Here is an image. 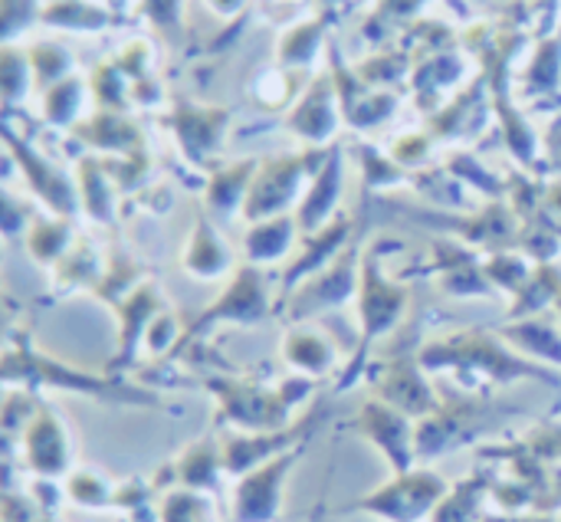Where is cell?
Instances as JSON below:
<instances>
[{
    "instance_id": "obj_1",
    "label": "cell",
    "mask_w": 561,
    "mask_h": 522,
    "mask_svg": "<svg viewBox=\"0 0 561 522\" xmlns=\"http://www.w3.org/2000/svg\"><path fill=\"white\" fill-rule=\"evenodd\" d=\"M427 372H447L460 385H510L519 378L556 382V372L519 355L500 332L463 329L447 339H434L417 349Z\"/></svg>"
},
{
    "instance_id": "obj_2",
    "label": "cell",
    "mask_w": 561,
    "mask_h": 522,
    "mask_svg": "<svg viewBox=\"0 0 561 522\" xmlns=\"http://www.w3.org/2000/svg\"><path fill=\"white\" fill-rule=\"evenodd\" d=\"M3 378L7 385H49V388H62V392H79V395H95V398H108V401H154V395L125 388L122 382L112 378H99L79 368H69L43 352H36L30 345V339H20L7 345V359H3Z\"/></svg>"
},
{
    "instance_id": "obj_3",
    "label": "cell",
    "mask_w": 561,
    "mask_h": 522,
    "mask_svg": "<svg viewBox=\"0 0 561 522\" xmlns=\"http://www.w3.org/2000/svg\"><path fill=\"white\" fill-rule=\"evenodd\" d=\"M276 313V296L270 290V283L263 280V270L247 263V266H237V273L230 276V283L224 286V293L187 326L184 332V342L181 349L191 342V339H201L207 336L210 329L217 326H240V329H250V326H260L263 319H270Z\"/></svg>"
},
{
    "instance_id": "obj_4",
    "label": "cell",
    "mask_w": 561,
    "mask_h": 522,
    "mask_svg": "<svg viewBox=\"0 0 561 522\" xmlns=\"http://www.w3.org/2000/svg\"><path fill=\"white\" fill-rule=\"evenodd\" d=\"M358 276H362V260H358L355 247H348L325 270H319L316 276H309L306 283H299L276 306V316H283L293 326H299V322L319 319L325 313H335V309L355 303V296H358Z\"/></svg>"
},
{
    "instance_id": "obj_5",
    "label": "cell",
    "mask_w": 561,
    "mask_h": 522,
    "mask_svg": "<svg viewBox=\"0 0 561 522\" xmlns=\"http://www.w3.org/2000/svg\"><path fill=\"white\" fill-rule=\"evenodd\" d=\"M355 309H358V322H362V345H371V342L391 336L411 309V290L381 273L378 247H371L362 257Z\"/></svg>"
},
{
    "instance_id": "obj_6",
    "label": "cell",
    "mask_w": 561,
    "mask_h": 522,
    "mask_svg": "<svg viewBox=\"0 0 561 522\" xmlns=\"http://www.w3.org/2000/svg\"><path fill=\"white\" fill-rule=\"evenodd\" d=\"M447 493H450L447 480L437 477L434 470H408V474H394L391 484L358 500V510H368L385 522H417L434 517V510L444 503Z\"/></svg>"
},
{
    "instance_id": "obj_7",
    "label": "cell",
    "mask_w": 561,
    "mask_h": 522,
    "mask_svg": "<svg viewBox=\"0 0 561 522\" xmlns=\"http://www.w3.org/2000/svg\"><path fill=\"white\" fill-rule=\"evenodd\" d=\"M375 392L381 401H388L391 408H398L417 421L434 415L444 405L440 395L434 392V385L427 382V368L421 365L417 352H401V355L388 359L375 378Z\"/></svg>"
},
{
    "instance_id": "obj_8",
    "label": "cell",
    "mask_w": 561,
    "mask_h": 522,
    "mask_svg": "<svg viewBox=\"0 0 561 522\" xmlns=\"http://www.w3.org/2000/svg\"><path fill=\"white\" fill-rule=\"evenodd\" d=\"M358 431L388 457L394 474H408L414 470L417 461V424H411V418L398 408H391L381 398H371L358 408Z\"/></svg>"
},
{
    "instance_id": "obj_9",
    "label": "cell",
    "mask_w": 561,
    "mask_h": 522,
    "mask_svg": "<svg viewBox=\"0 0 561 522\" xmlns=\"http://www.w3.org/2000/svg\"><path fill=\"white\" fill-rule=\"evenodd\" d=\"M299 447L253 467L233 490V522H273L283 507V480L296 467Z\"/></svg>"
},
{
    "instance_id": "obj_10",
    "label": "cell",
    "mask_w": 561,
    "mask_h": 522,
    "mask_svg": "<svg viewBox=\"0 0 561 522\" xmlns=\"http://www.w3.org/2000/svg\"><path fill=\"white\" fill-rule=\"evenodd\" d=\"M23 464L30 474L53 480L62 477L72 464V438L66 421L53 408H36L30 424L23 428Z\"/></svg>"
},
{
    "instance_id": "obj_11",
    "label": "cell",
    "mask_w": 561,
    "mask_h": 522,
    "mask_svg": "<svg viewBox=\"0 0 561 522\" xmlns=\"http://www.w3.org/2000/svg\"><path fill=\"white\" fill-rule=\"evenodd\" d=\"M309 168L312 164H306L302 158H276L266 168H260V174L253 178V188L247 194L243 217L250 224H260V220H270V217H283V211L296 201Z\"/></svg>"
},
{
    "instance_id": "obj_12",
    "label": "cell",
    "mask_w": 561,
    "mask_h": 522,
    "mask_svg": "<svg viewBox=\"0 0 561 522\" xmlns=\"http://www.w3.org/2000/svg\"><path fill=\"white\" fill-rule=\"evenodd\" d=\"M168 309V299L161 293V286H154L151 280H141L118 306H115V316H118V349H115V359H112V368H125L138 349L145 345V332L148 326L154 322L158 313Z\"/></svg>"
},
{
    "instance_id": "obj_13",
    "label": "cell",
    "mask_w": 561,
    "mask_h": 522,
    "mask_svg": "<svg viewBox=\"0 0 561 522\" xmlns=\"http://www.w3.org/2000/svg\"><path fill=\"white\" fill-rule=\"evenodd\" d=\"M348 230H352V224L342 217V220H332L329 227L309 234V240L302 243V253L283 270V280H279V290H276V306H279L299 283H306L309 276H316L319 270H325L332 260H339V257L348 250V247H345Z\"/></svg>"
},
{
    "instance_id": "obj_14",
    "label": "cell",
    "mask_w": 561,
    "mask_h": 522,
    "mask_svg": "<svg viewBox=\"0 0 561 522\" xmlns=\"http://www.w3.org/2000/svg\"><path fill=\"white\" fill-rule=\"evenodd\" d=\"M279 355L302 378H325L342 359L332 336L319 326H309V322H299L283 336Z\"/></svg>"
},
{
    "instance_id": "obj_15",
    "label": "cell",
    "mask_w": 561,
    "mask_h": 522,
    "mask_svg": "<svg viewBox=\"0 0 561 522\" xmlns=\"http://www.w3.org/2000/svg\"><path fill=\"white\" fill-rule=\"evenodd\" d=\"M181 270L197 280V283H217L224 276H233V253L227 250V243L220 240V234L201 217L184 243L181 253Z\"/></svg>"
},
{
    "instance_id": "obj_16",
    "label": "cell",
    "mask_w": 561,
    "mask_h": 522,
    "mask_svg": "<svg viewBox=\"0 0 561 522\" xmlns=\"http://www.w3.org/2000/svg\"><path fill=\"white\" fill-rule=\"evenodd\" d=\"M559 319L549 316H533V319H516L506 322L503 329H496L519 355L533 359V362H546L549 368H561V329L556 326Z\"/></svg>"
},
{
    "instance_id": "obj_17",
    "label": "cell",
    "mask_w": 561,
    "mask_h": 522,
    "mask_svg": "<svg viewBox=\"0 0 561 522\" xmlns=\"http://www.w3.org/2000/svg\"><path fill=\"white\" fill-rule=\"evenodd\" d=\"M102 273H105V257L89 243H72L69 253L53 266V290L59 296L92 293L95 283L102 280Z\"/></svg>"
},
{
    "instance_id": "obj_18",
    "label": "cell",
    "mask_w": 561,
    "mask_h": 522,
    "mask_svg": "<svg viewBox=\"0 0 561 522\" xmlns=\"http://www.w3.org/2000/svg\"><path fill=\"white\" fill-rule=\"evenodd\" d=\"M293 240H296V220L293 217H270V220H260L247 230L243 237V253H247V263L253 266H270V263H279L289 250H293Z\"/></svg>"
},
{
    "instance_id": "obj_19",
    "label": "cell",
    "mask_w": 561,
    "mask_h": 522,
    "mask_svg": "<svg viewBox=\"0 0 561 522\" xmlns=\"http://www.w3.org/2000/svg\"><path fill=\"white\" fill-rule=\"evenodd\" d=\"M339 184H342V164L332 158V161L316 174V184L309 188V194H306L302 204H299L296 224H299L306 234H316V230L329 227V217L335 214Z\"/></svg>"
},
{
    "instance_id": "obj_20",
    "label": "cell",
    "mask_w": 561,
    "mask_h": 522,
    "mask_svg": "<svg viewBox=\"0 0 561 522\" xmlns=\"http://www.w3.org/2000/svg\"><path fill=\"white\" fill-rule=\"evenodd\" d=\"M561 296V273L552 263H539L533 280L523 286L519 296H513V306L506 309V319H533V316H549Z\"/></svg>"
},
{
    "instance_id": "obj_21",
    "label": "cell",
    "mask_w": 561,
    "mask_h": 522,
    "mask_svg": "<svg viewBox=\"0 0 561 522\" xmlns=\"http://www.w3.org/2000/svg\"><path fill=\"white\" fill-rule=\"evenodd\" d=\"M13 151L20 155V161H23V171H26V181H30V188L53 207V211H59V214H72L76 211V194H72V188H69V181L56 171V168H49L43 158H36L30 148H20V145H13Z\"/></svg>"
},
{
    "instance_id": "obj_22",
    "label": "cell",
    "mask_w": 561,
    "mask_h": 522,
    "mask_svg": "<svg viewBox=\"0 0 561 522\" xmlns=\"http://www.w3.org/2000/svg\"><path fill=\"white\" fill-rule=\"evenodd\" d=\"M174 470L187 490H210L217 484V474L224 470V447H217L210 438H204L181 454Z\"/></svg>"
},
{
    "instance_id": "obj_23",
    "label": "cell",
    "mask_w": 561,
    "mask_h": 522,
    "mask_svg": "<svg viewBox=\"0 0 561 522\" xmlns=\"http://www.w3.org/2000/svg\"><path fill=\"white\" fill-rule=\"evenodd\" d=\"M293 128L312 141H322L335 128V112H332V89L329 82H319V89H309L306 102L293 115Z\"/></svg>"
},
{
    "instance_id": "obj_24",
    "label": "cell",
    "mask_w": 561,
    "mask_h": 522,
    "mask_svg": "<svg viewBox=\"0 0 561 522\" xmlns=\"http://www.w3.org/2000/svg\"><path fill=\"white\" fill-rule=\"evenodd\" d=\"M72 247V227L66 220H36L26 234V253L39 266H56Z\"/></svg>"
},
{
    "instance_id": "obj_25",
    "label": "cell",
    "mask_w": 561,
    "mask_h": 522,
    "mask_svg": "<svg viewBox=\"0 0 561 522\" xmlns=\"http://www.w3.org/2000/svg\"><path fill=\"white\" fill-rule=\"evenodd\" d=\"M253 188V161H243L237 168L220 171L207 188V204L220 214H230L237 204H247V194Z\"/></svg>"
},
{
    "instance_id": "obj_26",
    "label": "cell",
    "mask_w": 561,
    "mask_h": 522,
    "mask_svg": "<svg viewBox=\"0 0 561 522\" xmlns=\"http://www.w3.org/2000/svg\"><path fill=\"white\" fill-rule=\"evenodd\" d=\"M141 283V270H138V263L131 260V257H122V253H112L108 257V263H105V273H102V280L95 283V290L89 293V296H95V299H102V303H108L112 309L135 290Z\"/></svg>"
},
{
    "instance_id": "obj_27",
    "label": "cell",
    "mask_w": 561,
    "mask_h": 522,
    "mask_svg": "<svg viewBox=\"0 0 561 522\" xmlns=\"http://www.w3.org/2000/svg\"><path fill=\"white\" fill-rule=\"evenodd\" d=\"M483 270H486L490 283L496 286V293H506L510 299L519 296L523 286H526V283L533 280V273H536V266L526 260V253H510V250L493 253V257L483 263Z\"/></svg>"
},
{
    "instance_id": "obj_28",
    "label": "cell",
    "mask_w": 561,
    "mask_h": 522,
    "mask_svg": "<svg viewBox=\"0 0 561 522\" xmlns=\"http://www.w3.org/2000/svg\"><path fill=\"white\" fill-rule=\"evenodd\" d=\"M440 276H444L440 290L447 296H457V299H490V296H500L496 286L490 283L486 270L477 266V260H467V263H460V266H454V270H447Z\"/></svg>"
},
{
    "instance_id": "obj_29",
    "label": "cell",
    "mask_w": 561,
    "mask_h": 522,
    "mask_svg": "<svg viewBox=\"0 0 561 522\" xmlns=\"http://www.w3.org/2000/svg\"><path fill=\"white\" fill-rule=\"evenodd\" d=\"M66 493L76 507H85V510L115 507V497H118V490H112V484L92 470H72L66 480Z\"/></svg>"
},
{
    "instance_id": "obj_30",
    "label": "cell",
    "mask_w": 561,
    "mask_h": 522,
    "mask_svg": "<svg viewBox=\"0 0 561 522\" xmlns=\"http://www.w3.org/2000/svg\"><path fill=\"white\" fill-rule=\"evenodd\" d=\"M178 128H181V141L197 151V148H214L217 138H220V128H224V112H181L178 118Z\"/></svg>"
},
{
    "instance_id": "obj_31",
    "label": "cell",
    "mask_w": 561,
    "mask_h": 522,
    "mask_svg": "<svg viewBox=\"0 0 561 522\" xmlns=\"http://www.w3.org/2000/svg\"><path fill=\"white\" fill-rule=\"evenodd\" d=\"M184 326H181V319H178V313L168 306L164 313H158L154 316V322L148 326V332H145V352L148 355H168L171 349H181V342H184Z\"/></svg>"
},
{
    "instance_id": "obj_32",
    "label": "cell",
    "mask_w": 561,
    "mask_h": 522,
    "mask_svg": "<svg viewBox=\"0 0 561 522\" xmlns=\"http://www.w3.org/2000/svg\"><path fill=\"white\" fill-rule=\"evenodd\" d=\"M82 204L85 211L95 217V220H108L112 217V194H108V184H105V171L92 161L82 164Z\"/></svg>"
},
{
    "instance_id": "obj_33",
    "label": "cell",
    "mask_w": 561,
    "mask_h": 522,
    "mask_svg": "<svg viewBox=\"0 0 561 522\" xmlns=\"http://www.w3.org/2000/svg\"><path fill=\"white\" fill-rule=\"evenodd\" d=\"M46 23H56V26H85V30H95L105 23V10H95L89 3H79V0H62L56 7H49L43 13Z\"/></svg>"
},
{
    "instance_id": "obj_34",
    "label": "cell",
    "mask_w": 561,
    "mask_h": 522,
    "mask_svg": "<svg viewBox=\"0 0 561 522\" xmlns=\"http://www.w3.org/2000/svg\"><path fill=\"white\" fill-rule=\"evenodd\" d=\"M82 102V82L79 79H62L46 92V115L49 122H69Z\"/></svg>"
},
{
    "instance_id": "obj_35",
    "label": "cell",
    "mask_w": 561,
    "mask_h": 522,
    "mask_svg": "<svg viewBox=\"0 0 561 522\" xmlns=\"http://www.w3.org/2000/svg\"><path fill=\"white\" fill-rule=\"evenodd\" d=\"M30 66L49 82H59L62 76H66V69H69V56H66V49H59V46H49V43H43V46H33V53H30Z\"/></svg>"
},
{
    "instance_id": "obj_36",
    "label": "cell",
    "mask_w": 561,
    "mask_h": 522,
    "mask_svg": "<svg viewBox=\"0 0 561 522\" xmlns=\"http://www.w3.org/2000/svg\"><path fill=\"white\" fill-rule=\"evenodd\" d=\"M26 72H30V63L26 56H16L13 49L3 53V89H7V99H16L26 92Z\"/></svg>"
},
{
    "instance_id": "obj_37",
    "label": "cell",
    "mask_w": 561,
    "mask_h": 522,
    "mask_svg": "<svg viewBox=\"0 0 561 522\" xmlns=\"http://www.w3.org/2000/svg\"><path fill=\"white\" fill-rule=\"evenodd\" d=\"M309 39H319V26L293 30V36H286V43H283V56H286V59H293V63L309 59V56H312V49H316V43H309Z\"/></svg>"
},
{
    "instance_id": "obj_38",
    "label": "cell",
    "mask_w": 561,
    "mask_h": 522,
    "mask_svg": "<svg viewBox=\"0 0 561 522\" xmlns=\"http://www.w3.org/2000/svg\"><path fill=\"white\" fill-rule=\"evenodd\" d=\"M145 3H148V13L154 23L171 26L178 20V0H145Z\"/></svg>"
},
{
    "instance_id": "obj_39",
    "label": "cell",
    "mask_w": 561,
    "mask_h": 522,
    "mask_svg": "<svg viewBox=\"0 0 561 522\" xmlns=\"http://www.w3.org/2000/svg\"><path fill=\"white\" fill-rule=\"evenodd\" d=\"M483 522H556L546 517H526V513H503V517H486Z\"/></svg>"
},
{
    "instance_id": "obj_40",
    "label": "cell",
    "mask_w": 561,
    "mask_h": 522,
    "mask_svg": "<svg viewBox=\"0 0 561 522\" xmlns=\"http://www.w3.org/2000/svg\"><path fill=\"white\" fill-rule=\"evenodd\" d=\"M552 316L561 322V296H559V303H556V309H552Z\"/></svg>"
},
{
    "instance_id": "obj_41",
    "label": "cell",
    "mask_w": 561,
    "mask_h": 522,
    "mask_svg": "<svg viewBox=\"0 0 561 522\" xmlns=\"http://www.w3.org/2000/svg\"><path fill=\"white\" fill-rule=\"evenodd\" d=\"M59 3H62V0H59Z\"/></svg>"
}]
</instances>
